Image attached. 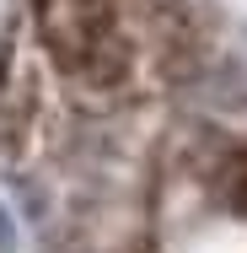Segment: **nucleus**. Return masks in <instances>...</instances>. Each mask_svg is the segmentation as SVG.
I'll return each mask as SVG.
<instances>
[{
	"mask_svg": "<svg viewBox=\"0 0 247 253\" xmlns=\"http://www.w3.org/2000/svg\"><path fill=\"white\" fill-rule=\"evenodd\" d=\"M210 189L220 194V205H226L231 215L247 221V140H231V146L220 151L215 172H210Z\"/></svg>",
	"mask_w": 247,
	"mask_h": 253,
	"instance_id": "obj_2",
	"label": "nucleus"
},
{
	"mask_svg": "<svg viewBox=\"0 0 247 253\" xmlns=\"http://www.w3.org/2000/svg\"><path fill=\"white\" fill-rule=\"evenodd\" d=\"M33 43L81 102H145L194 70L183 0H33Z\"/></svg>",
	"mask_w": 247,
	"mask_h": 253,
	"instance_id": "obj_1",
	"label": "nucleus"
}]
</instances>
